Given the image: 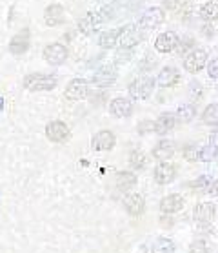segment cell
Instances as JSON below:
<instances>
[{"instance_id": "6da1fadb", "label": "cell", "mask_w": 218, "mask_h": 253, "mask_svg": "<svg viewBox=\"0 0 218 253\" xmlns=\"http://www.w3.org/2000/svg\"><path fill=\"white\" fill-rule=\"evenodd\" d=\"M58 84V79L53 75L42 73H29L24 77V87L29 91H53Z\"/></svg>"}, {"instance_id": "7a4b0ae2", "label": "cell", "mask_w": 218, "mask_h": 253, "mask_svg": "<svg viewBox=\"0 0 218 253\" xmlns=\"http://www.w3.org/2000/svg\"><path fill=\"white\" fill-rule=\"evenodd\" d=\"M155 84H156V81L151 79V77H147V75L138 77V79H135V81L129 84V95H131V98H135V100H145V98H149L151 95H153Z\"/></svg>"}, {"instance_id": "3957f363", "label": "cell", "mask_w": 218, "mask_h": 253, "mask_svg": "<svg viewBox=\"0 0 218 253\" xmlns=\"http://www.w3.org/2000/svg\"><path fill=\"white\" fill-rule=\"evenodd\" d=\"M164 18H166L164 9H162V7L153 6V7H149V9H145V11L142 13V17H140V20H138V26H140L142 29H145V31H149V29H156L162 22H164Z\"/></svg>"}, {"instance_id": "277c9868", "label": "cell", "mask_w": 218, "mask_h": 253, "mask_svg": "<svg viewBox=\"0 0 218 253\" xmlns=\"http://www.w3.org/2000/svg\"><path fill=\"white\" fill-rule=\"evenodd\" d=\"M42 57L46 60L47 64H51V66H60V64L66 62V58H68V47L64 46V44H49V46L44 47V51H42Z\"/></svg>"}, {"instance_id": "5b68a950", "label": "cell", "mask_w": 218, "mask_h": 253, "mask_svg": "<svg viewBox=\"0 0 218 253\" xmlns=\"http://www.w3.org/2000/svg\"><path fill=\"white\" fill-rule=\"evenodd\" d=\"M133 110H135V106H133L131 98L116 97L109 102V113L113 117H116V119H127V117H131Z\"/></svg>"}, {"instance_id": "8992f818", "label": "cell", "mask_w": 218, "mask_h": 253, "mask_svg": "<svg viewBox=\"0 0 218 253\" xmlns=\"http://www.w3.org/2000/svg\"><path fill=\"white\" fill-rule=\"evenodd\" d=\"M66 98L68 100H82L89 95V82L86 79H73L66 87Z\"/></svg>"}, {"instance_id": "52a82bcc", "label": "cell", "mask_w": 218, "mask_h": 253, "mask_svg": "<svg viewBox=\"0 0 218 253\" xmlns=\"http://www.w3.org/2000/svg\"><path fill=\"white\" fill-rule=\"evenodd\" d=\"M207 53L204 49H193V51L184 58V69L187 73H198L206 68Z\"/></svg>"}, {"instance_id": "ba28073f", "label": "cell", "mask_w": 218, "mask_h": 253, "mask_svg": "<svg viewBox=\"0 0 218 253\" xmlns=\"http://www.w3.org/2000/svg\"><path fill=\"white\" fill-rule=\"evenodd\" d=\"M46 137L51 142H66L69 138V126L62 121H51L46 126Z\"/></svg>"}, {"instance_id": "9c48e42d", "label": "cell", "mask_w": 218, "mask_h": 253, "mask_svg": "<svg viewBox=\"0 0 218 253\" xmlns=\"http://www.w3.org/2000/svg\"><path fill=\"white\" fill-rule=\"evenodd\" d=\"M116 138L113 135V131L109 129H100L97 135H93L91 138V148L95 151H111L115 148Z\"/></svg>"}, {"instance_id": "30bf717a", "label": "cell", "mask_w": 218, "mask_h": 253, "mask_svg": "<svg viewBox=\"0 0 218 253\" xmlns=\"http://www.w3.org/2000/svg\"><path fill=\"white\" fill-rule=\"evenodd\" d=\"M116 81V68L115 66H102L100 69H97L91 77V82L97 87H106L109 84H113Z\"/></svg>"}, {"instance_id": "8fae6325", "label": "cell", "mask_w": 218, "mask_h": 253, "mask_svg": "<svg viewBox=\"0 0 218 253\" xmlns=\"http://www.w3.org/2000/svg\"><path fill=\"white\" fill-rule=\"evenodd\" d=\"M215 215H217V206L213 202H202L193 210V217L200 224H209L215 219Z\"/></svg>"}, {"instance_id": "7c38bea8", "label": "cell", "mask_w": 218, "mask_h": 253, "mask_svg": "<svg viewBox=\"0 0 218 253\" xmlns=\"http://www.w3.org/2000/svg\"><path fill=\"white\" fill-rule=\"evenodd\" d=\"M177 177V168L173 166L171 162H160L155 168V180L158 184H171Z\"/></svg>"}, {"instance_id": "4fadbf2b", "label": "cell", "mask_w": 218, "mask_h": 253, "mask_svg": "<svg viewBox=\"0 0 218 253\" xmlns=\"http://www.w3.org/2000/svg\"><path fill=\"white\" fill-rule=\"evenodd\" d=\"M178 46V37L173 31H164L156 37L155 41V49L158 53H171L175 47Z\"/></svg>"}, {"instance_id": "5bb4252c", "label": "cell", "mask_w": 218, "mask_h": 253, "mask_svg": "<svg viewBox=\"0 0 218 253\" xmlns=\"http://www.w3.org/2000/svg\"><path fill=\"white\" fill-rule=\"evenodd\" d=\"M124 208H126V211L133 217H140L145 210V201H144V197L140 193H129V195L124 199Z\"/></svg>"}, {"instance_id": "9a60e30c", "label": "cell", "mask_w": 218, "mask_h": 253, "mask_svg": "<svg viewBox=\"0 0 218 253\" xmlns=\"http://www.w3.org/2000/svg\"><path fill=\"white\" fill-rule=\"evenodd\" d=\"M29 44H31V41H29V29H22L20 33H17L11 39V42H9V51L13 55H24L29 49Z\"/></svg>"}, {"instance_id": "2e32d148", "label": "cell", "mask_w": 218, "mask_h": 253, "mask_svg": "<svg viewBox=\"0 0 218 253\" xmlns=\"http://www.w3.org/2000/svg\"><path fill=\"white\" fill-rule=\"evenodd\" d=\"M66 20V11H64V7L60 4H51V6L46 7V11H44V22L47 26H60V24Z\"/></svg>"}, {"instance_id": "e0dca14e", "label": "cell", "mask_w": 218, "mask_h": 253, "mask_svg": "<svg viewBox=\"0 0 218 253\" xmlns=\"http://www.w3.org/2000/svg\"><path fill=\"white\" fill-rule=\"evenodd\" d=\"M104 22V17L100 13H87L86 17L78 22V31L82 35H91L93 31H97V28Z\"/></svg>"}, {"instance_id": "ac0fdd59", "label": "cell", "mask_w": 218, "mask_h": 253, "mask_svg": "<svg viewBox=\"0 0 218 253\" xmlns=\"http://www.w3.org/2000/svg\"><path fill=\"white\" fill-rule=\"evenodd\" d=\"M140 41H142V37L138 33V29L135 28V26H126V28L122 29L120 42H118V44H120L122 47H126V49H133Z\"/></svg>"}, {"instance_id": "d6986e66", "label": "cell", "mask_w": 218, "mask_h": 253, "mask_svg": "<svg viewBox=\"0 0 218 253\" xmlns=\"http://www.w3.org/2000/svg\"><path fill=\"white\" fill-rule=\"evenodd\" d=\"M184 197L178 195V193H173V195L164 197L160 201V210L162 213H177L184 208Z\"/></svg>"}, {"instance_id": "ffe728a7", "label": "cell", "mask_w": 218, "mask_h": 253, "mask_svg": "<svg viewBox=\"0 0 218 253\" xmlns=\"http://www.w3.org/2000/svg\"><path fill=\"white\" fill-rule=\"evenodd\" d=\"M173 155H175V142L173 140H166V138L156 144L155 150H153V157L160 162H167Z\"/></svg>"}, {"instance_id": "44dd1931", "label": "cell", "mask_w": 218, "mask_h": 253, "mask_svg": "<svg viewBox=\"0 0 218 253\" xmlns=\"http://www.w3.org/2000/svg\"><path fill=\"white\" fill-rule=\"evenodd\" d=\"M178 79H180L178 69L173 68V66H167V68H164L160 71V75H158V79H156V84H158L160 87H171L177 84Z\"/></svg>"}, {"instance_id": "7402d4cb", "label": "cell", "mask_w": 218, "mask_h": 253, "mask_svg": "<svg viewBox=\"0 0 218 253\" xmlns=\"http://www.w3.org/2000/svg\"><path fill=\"white\" fill-rule=\"evenodd\" d=\"M122 29H124V28H116V29L104 31V33L100 35V39H98V44H100V47H104V49H111V47H115L116 44L120 42Z\"/></svg>"}, {"instance_id": "603a6c76", "label": "cell", "mask_w": 218, "mask_h": 253, "mask_svg": "<svg viewBox=\"0 0 218 253\" xmlns=\"http://www.w3.org/2000/svg\"><path fill=\"white\" fill-rule=\"evenodd\" d=\"M175 124H177V115H173V113H162L155 122V133L166 135V133H169L175 127Z\"/></svg>"}, {"instance_id": "cb8c5ba5", "label": "cell", "mask_w": 218, "mask_h": 253, "mask_svg": "<svg viewBox=\"0 0 218 253\" xmlns=\"http://www.w3.org/2000/svg\"><path fill=\"white\" fill-rule=\"evenodd\" d=\"M138 178L133 171H120L116 175V188L120 191H129L137 186Z\"/></svg>"}, {"instance_id": "d4e9b609", "label": "cell", "mask_w": 218, "mask_h": 253, "mask_svg": "<svg viewBox=\"0 0 218 253\" xmlns=\"http://www.w3.org/2000/svg\"><path fill=\"white\" fill-rule=\"evenodd\" d=\"M195 117H196L195 104H191V102L182 104V106L177 110V122H180V124H189Z\"/></svg>"}, {"instance_id": "484cf974", "label": "cell", "mask_w": 218, "mask_h": 253, "mask_svg": "<svg viewBox=\"0 0 218 253\" xmlns=\"http://www.w3.org/2000/svg\"><path fill=\"white\" fill-rule=\"evenodd\" d=\"M177 246L171 239H166V237H160L153 242V248H151V253H175Z\"/></svg>"}, {"instance_id": "4316f807", "label": "cell", "mask_w": 218, "mask_h": 253, "mask_svg": "<svg viewBox=\"0 0 218 253\" xmlns=\"http://www.w3.org/2000/svg\"><path fill=\"white\" fill-rule=\"evenodd\" d=\"M202 121L207 126H218V104H209L204 113H202Z\"/></svg>"}, {"instance_id": "83f0119b", "label": "cell", "mask_w": 218, "mask_h": 253, "mask_svg": "<svg viewBox=\"0 0 218 253\" xmlns=\"http://www.w3.org/2000/svg\"><path fill=\"white\" fill-rule=\"evenodd\" d=\"M200 17L207 22H211L215 18H218V4L217 2H206L200 7Z\"/></svg>"}, {"instance_id": "f1b7e54d", "label": "cell", "mask_w": 218, "mask_h": 253, "mask_svg": "<svg viewBox=\"0 0 218 253\" xmlns=\"http://www.w3.org/2000/svg\"><path fill=\"white\" fill-rule=\"evenodd\" d=\"M218 159V146L215 142L207 144V146H202L200 148V161L202 162H211Z\"/></svg>"}, {"instance_id": "f546056e", "label": "cell", "mask_w": 218, "mask_h": 253, "mask_svg": "<svg viewBox=\"0 0 218 253\" xmlns=\"http://www.w3.org/2000/svg\"><path fill=\"white\" fill-rule=\"evenodd\" d=\"M145 164H147V161H145V155L142 151H133L131 157H129V166L133 169H144Z\"/></svg>"}, {"instance_id": "4dcf8cb0", "label": "cell", "mask_w": 218, "mask_h": 253, "mask_svg": "<svg viewBox=\"0 0 218 253\" xmlns=\"http://www.w3.org/2000/svg\"><path fill=\"white\" fill-rule=\"evenodd\" d=\"M184 159L189 162L200 161V148H196V144H187L184 148Z\"/></svg>"}, {"instance_id": "1f68e13d", "label": "cell", "mask_w": 218, "mask_h": 253, "mask_svg": "<svg viewBox=\"0 0 218 253\" xmlns=\"http://www.w3.org/2000/svg\"><path fill=\"white\" fill-rule=\"evenodd\" d=\"M189 253H209V248H207V242L202 241V239H196L189 244Z\"/></svg>"}, {"instance_id": "d6a6232c", "label": "cell", "mask_w": 218, "mask_h": 253, "mask_svg": "<svg viewBox=\"0 0 218 253\" xmlns=\"http://www.w3.org/2000/svg\"><path fill=\"white\" fill-rule=\"evenodd\" d=\"M116 58V64H126L131 60V49H126V47H122V49H118L115 55Z\"/></svg>"}, {"instance_id": "836d02e7", "label": "cell", "mask_w": 218, "mask_h": 253, "mask_svg": "<svg viewBox=\"0 0 218 253\" xmlns=\"http://www.w3.org/2000/svg\"><path fill=\"white\" fill-rule=\"evenodd\" d=\"M207 75L209 79H218V57H215L207 64Z\"/></svg>"}, {"instance_id": "e575fe53", "label": "cell", "mask_w": 218, "mask_h": 253, "mask_svg": "<svg viewBox=\"0 0 218 253\" xmlns=\"http://www.w3.org/2000/svg\"><path fill=\"white\" fill-rule=\"evenodd\" d=\"M182 6H184V0H164V7L169 11H178Z\"/></svg>"}, {"instance_id": "d590c367", "label": "cell", "mask_w": 218, "mask_h": 253, "mask_svg": "<svg viewBox=\"0 0 218 253\" xmlns=\"http://www.w3.org/2000/svg\"><path fill=\"white\" fill-rule=\"evenodd\" d=\"M206 191L211 197H217L218 195V180H211V182H209V186H207Z\"/></svg>"}, {"instance_id": "8d00e7d4", "label": "cell", "mask_w": 218, "mask_h": 253, "mask_svg": "<svg viewBox=\"0 0 218 253\" xmlns=\"http://www.w3.org/2000/svg\"><path fill=\"white\" fill-rule=\"evenodd\" d=\"M2 110H4V98L0 97V111H2Z\"/></svg>"}, {"instance_id": "74e56055", "label": "cell", "mask_w": 218, "mask_h": 253, "mask_svg": "<svg viewBox=\"0 0 218 253\" xmlns=\"http://www.w3.org/2000/svg\"><path fill=\"white\" fill-rule=\"evenodd\" d=\"M98 2H111V0H98Z\"/></svg>"}, {"instance_id": "f35d334b", "label": "cell", "mask_w": 218, "mask_h": 253, "mask_svg": "<svg viewBox=\"0 0 218 253\" xmlns=\"http://www.w3.org/2000/svg\"><path fill=\"white\" fill-rule=\"evenodd\" d=\"M209 2H213V0H209Z\"/></svg>"}]
</instances>
